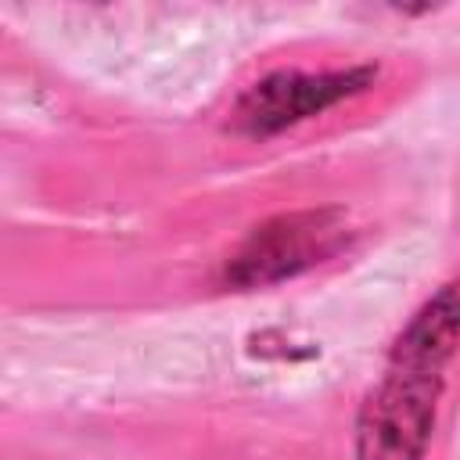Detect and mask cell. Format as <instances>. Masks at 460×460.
Listing matches in <instances>:
<instances>
[{
	"mask_svg": "<svg viewBox=\"0 0 460 460\" xmlns=\"http://www.w3.org/2000/svg\"><path fill=\"white\" fill-rule=\"evenodd\" d=\"M456 338V288L446 284L406 327L392 349L385 381L370 392L359 413L356 460H420L442 370Z\"/></svg>",
	"mask_w": 460,
	"mask_h": 460,
	"instance_id": "1",
	"label": "cell"
},
{
	"mask_svg": "<svg viewBox=\"0 0 460 460\" xmlns=\"http://www.w3.org/2000/svg\"><path fill=\"white\" fill-rule=\"evenodd\" d=\"M345 244V219L338 212H291L252 230L241 244L226 277L234 284H273L295 277Z\"/></svg>",
	"mask_w": 460,
	"mask_h": 460,
	"instance_id": "2",
	"label": "cell"
},
{
	"mask_svg": "<svg viewBox=\"0 0 460 460\" xmlns=\"http://www.w3.org/2000/svg\"><path fill=\"white\" fill-rule=\"evenodd\" d=\"M374 79L370 68L359 72H327V75H302V72H277L255 83L234 108V126L248 137L277 133L291 122H302L334 101L363 90Z\"/></svg>",
	"mask_w": 460,
	"mask_h": 460,
	"instance_id": "3",
	"label": "cell"
}]
</instances>
